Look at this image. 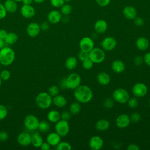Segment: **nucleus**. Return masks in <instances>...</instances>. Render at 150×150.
Wrapping results in <instances>:
<instances>
[{
    "label": "nucleus",
    "mask_w": 150,
    "mask_h": 150,
    "mask_svg": "<svg viewBox=\"0 0 150 150\" xmlns=\"http://www.w3.org/2000/svg\"><path fill=\"white\" fill-rule=\"evenodd\" d=\"M74 97L80 103H87L93 97V93L90 87L86 85H80L74 90Z\"/></svg>",
    "instance_id": "1"
},
{
    "label": "nucleus",
    "mask_w": 150,
    "mask_h": 150,
    "mask_svg": "<svg viewBox=\"0 0 150 150\" xmlns=\"http://www.w3.org/2000/svg\"><path fill=\"white\" fill-rule=\"evenodd\" d=\"M15 59L14 50L9 47L4 46L0 49V63L4 66H8L13 63Z\"/></svg>",
    "instance_id": "2"
},
{
    "label": "nucleus",
    "mask_w": 150,
    "mask_h": 150,
    "mask_svg": "<svg viewBox=\"0 0 150 150\" xmlns=\"http://www.w3.org/2000/svg\"><path fill=\"white\" fill-rule=\"evenodd\" d=\"M35 103L39 108L43 110L47 109L52 104V97L47 92H40L36 96Z\"/></svg>",
    "instance_id": "3"
},
{
    "label": "nucleus",
    "mask_w": 150,
    "mask_h": 150,
    "mask_svg": "<svg viewBox=\"0 0 150 150\" xmlns=\"http://www.w3.org/2000/svg\"><path fill=\"white\" fill-rule=\"evenodd\" d=\"M81 79L80 76L76 73H70L66 79H64V83L66 88L74 90L81 85Z\"/></svg>",
    "instance_id": "4"
},
{
    "label": "nucleus",
    "mask_w": 150,
    "mask_h": 150,
    "mask_svg": "<svg viewBox=\"0 0 150 150\" xmlns=\"http://www.w3.org/2000/svg\"><path fill=\"white\" fill-rule=\"evenodd\" d=\"M88 58L94 63V64H99L105 60V53L103 49L94 47L88 52Z\"/></svg>",
    "instance_id": "5"
},
{
    "label": "nucleus",
    "mask_w": 150,
    "mask_h": 150,
    "mask_svg": "<svg viewBox=\"0 0 150 150\" xmlns=\"http://www.w3.org/2000/svg\"><path fill=\"white\" fill-rule=\"evenodd\" d=\"M129 98L128 91L123 88H118L115 89L112 93L113 100L120 104H124L127 102Z\"/></svg>",
    "instance_id": "6"
},
{
    "label": "nucleus",
    "mask_w": 150,
    "mask_h": 150,
    "mask_svg": "<svg viewBox=\"0 0 150 150\" xmlns=\"http://www.w3.org/2000/svg\"><path fill=\"white\" fill-rule=\"evenodd\" d=\"M23 123L28 130L35 131L38 129L39 120L36 116L33 114H29L25 117Z\"/></svg>",
    "instance_id": "7"
},
{
    "label": "nucleus",
    "mask_w": 150,
    "mask_h": 150,
    "mask_svg": "<svg viewBox=\"0 0 150 150\" xmlns=\"http://www.w3.org/2000/svg\"><path fill=\"white\" fill-rule=\"evenodd\" d=\"M55 132H57L61 137L66 136L70 131V127L67 121L60 120L55 123Z\"/></svg>",
    "instance_id": "8"
},
{
    "label": "nucleus",
    "mask_w": 150,
    "mask_h": 150,
    "mask_svg": "<svg viewBox=\"0 0 150 150\" xmlns=\"http://www.w3.org/2000/svg\"><path fill=\"white\" fill-rule=\"evenodd\" d=\"M132 93L136 97H144L148 93V87L143 83H137L133 86Z\"/></svg>",
    "instance_id": "9"
},
{
    "label": "nucleus",
    "mask_w": 150,
    "mask_h": 150,
    "mask_svg": "<svg viewBox=\"0 0 150 150\" xmlns=\"http://www.w3.org/2000/svg\"><path fill=\"white\" fill-rule=\"evenodd\" d=\"M79 47L81 50L88 53L94 47V41L90 37H83L79 42Z\"/></svg>",
    "instance_id": "10"
},
{
    "label": "nucleus",
    "mask_w": 150,
    "mask_h": 150,
    "mask_svg": "<svg viewBox=\"0 0 150 150\" xmlns=\"http://www.w3.org/2000/svg\"><path fill=\"white\" fill-rule=\"evenodd\" d=\"M117 43V40L114 37L107 36L101 41V46L104 50L111 51L115 48Z\"/></svg>",
    "instance_id": "11"
},
{
    "label": "nucleus",
    "mask_w": 150,
    "mask_h": 150,
    "mask_svg": "<svg viewBox=\"0 0 150 150\" xmlns=\"http://www.w3.org/2000/svg\"><path fill=\"white\" fill-rule=\"evenodd\" d=\"M131 123L130 117L127 114H121L119 115L115 120V124L118 128L123 129L125 128Z\"/></svg>",
    "instance_id": "12"
},
{
    "label": "nucleus",
    "mask_w": 150,
    "mask_h": 150,
    "mask_svg": "<svg viewBox=\"0 0 150 150\" xmlns=\"http://www.w3.org/2000/svg\"><path fill=\"white\" fill-rule=\"evenodd\" d=\"M88 145L91 149L99 150L103 148L104 145V141L101 137L94 135L90 139Z\"/></svg>",
    "instance_id": "13"
},
{
    "label": "nucleus",
    "mask_w": 150,
    "mask_h": 150,
    "mask_svg": "<svg viewBox=\"0 0 150 150\" xmlns=\"http://www.w3.org/2000/svg\"><path fill=\"white\" fill-rule=\"evenodd\" d=\"M21 15L26 19H30L35 15V9L32 5H24L21 6L20 9Z\"/></svg>",
    "instance_id": "14"
},
{
    "label": "nucleus",
    "mask_w": 150,
    "mask_h": 150,
    "mask_svg": "<svg viewBox=\"0 0 150 150\" xmlns=\"http://www.w3.org/2000/svg\"><path fill=\"white\" fill-rule=\"evenodd\" d=\"M62 19V14L60 11L54 9L50 11L47 15V20L50 23L56 24Z\"/></svg>",
    "instance_id": "15"
},
{
    "label": "nucleus",
    "mask_w": 150,
    "mask_h": 150,
    "mask_svg": "<svg viewBox=\"0 0 150 150\" xmlns=\"http://www.w3.org/2000/svg\"><path fill=\"white\" fill-rule=\"evenodd\" d=\"M40 30V25L37 22H31L26 27V33L31 38H35L38 36Z\"/></svg>",
    "instance_id": "16"
},
{
    "label": "nucleus",
    "mask_w": 150,
    "mask_h": 150,
    "mask_svg": "<svg viewBox=\"0 0 150 150\" xmlns=\"http://www.w3.org/2000/svg\"><path fill=\"white\" fill-rule=\"evenodd\" d=\"M32 135L27 132H22L17 137V142L22 146H27L31 144Z\"/></svg>",
    "instance_id": "17"
},
{
    "label": "nucleus",
    "mask_w": 150,
    "mask_h": 150,
    "mask_svg": "<svg viewBox=\"0 0 150 150\" xmlns=\"http://www.w3.org/2000/svg\"><path fill=\"white\" fill-rule=\"evenodd\" d=\"M122 14L126 19L128 20H134L137 16V11L135 7L128 5L123 8Z\"/></svg>",
    "instance_id": "18"
},
{
    "label": "nucleus",
    "mask_w": 150,
    "mask_h": 150,
    "mask_svg": "<svg viewBox=\"0 0 150 150\" xmlns=\"http://www.w3.org/2000/svg\"><path fill=\"white\" fill-rule=\"evenodd\" d=\"M108 28L107 22L102 19H98L94 24V29L97 33H103L106 32Z\"/></svg>",
    "instance_id": "19"
},
{
    "label": "nucleus",
    "mask_w": 150,
    "mask_h": 150,
    "mask_svg": "<svg viewBox=\"0 0 150 150\" xmlns=\"http://www.w3.org/2000/svg\"><path fill=\"white\" fill-rule=\"evenodd\" d=\"M61 141V137L56 132H52L48 134L46 137V142L50 146H56Z\"/></svg>",
    "instance_id": "20"
},
{
    "label": "nucleus",
    "mask_w": 150,
    "mask_h": 150,
    "mask_svg": "<svg viewBox=\"0 0 150 150\" xmlns=\"http://www.w3.org/2000/svg\"><path fill=\"white\" fill-rule=\"evenodd\" d=\"M111 69L113 71L116 73H121L125 70V66L122 60L120 59H116L113 60L112 62Z\"/></svg>",
    "instance_id": "21"
},
{
    "label": "nucleus",
    "mask_w": 150,
    "mask_h": 150,
    "mask_svg": "<svg viewBox=\"0 0 150 150\" xmlns=\"http://www.w3.org/2000/svg\"><path fill=\"white\" fill-rule=\"evenodd\" d=\"M97 80L100 84L102 86H107L110 83L111 77L107 73L101 71L97 75Z\"/></svg>",
    "instance_id": "22"
},
{
    "label": "nucleus",
    "mask_w": 150,
    "mask_h": 150,
    "mask_svg": "<svg viewBox=\"0 0 150 150\" xmlns=\"http://www.w3.org/2000/svg\"><path fill=\"white\" fill-rule=\"evenodd\" d=\"M149 42L148 39L144 36L138 38L135 42L136 47L140 50H146L149 47Z\"/></svg>",
    "instance_id": "23"
},
{
    "label": "nucleus",
    "mask_w": 150,
    "mask_h": 150,
    "mask_svg": "<svg viewBox=\"0 0 150 150\" xmlns=\"http://www.w3.org/2000/svg\"><path fill=\"white\" fill-rule=\"evenodd\" d=\"M7 13H13L18 10L17 2L14 0H6L3 4Z\"/></svg>",
    "instance_id": "24"
},
{
    "label": "nucleus",
    "mask_w": 150,
    "mask_h": 150,
    "mask_svg": "<svg viewBox=\"0 0 150 150\" xmlns=\"http://www.w3.org/2000/svg\"><path fill=\"white\" fill-rule=\"evenodd\" d=\"M67 99L66 97L62 95L58 94L52 98V103L57 107L62 108L66 105Z\"/></svg>",
    "instance_id": "25"
},
{
    "label": "nucleus",
    "mask_w": 150,
    "mask_h": 150,
    "mask_svg": "<svg viewBox=\"0 0 150 150\" xmlns=\"http://www.w3.org/2000/svg\"><path fill=\"white\" fill-rule=\"evenodd\" d=\"M110 126V123L109 121L104 118L98 120L95 124L96 129L100 131H104L107 130L109 128Z\"/></svg>",
    "instance_id": "26"
},
{
    "label": "nucleus",
    "mask_w": 150,
    "mask_h": 150,
    "mask_svg": "<svg viewBox=\"0 0 150 150\" xmlns=\"http://www.w3.org/2000/svg\"><path fill=\"white\" fill-rule=\"evenodd\" d=\"M47 118L49 122L52 123H56L61 119L60 113L58 111L55 110H50L47 114Z\"/></svg>",
    "instance_id": "27"
},
{
    "label": "nucleus",
    "mask_w": 150,
    "mask_h": 150,
    "mask_svg": "<svg viewBox=\"0 0 150 150\" xmlns=\"http://www.w3.org/2000/svg\"><path fill=\"white\" fill-rule=\"evenodd\" d=\"M32 135L31 144L35 148H40L43 142V138L38 132H34Z\"/></svg>",
    "instance_id": "28"
},
{
    "label": "nucleus",
    "mask_w": 150,
    "mask_h": 150,
    "mask_svg": "<svg viewBox=\"0 0 150 150\" xmlns=\"http://www.w3.org/2000/svg\"><path fill=\"white\" fill-rule=\"evenodd\" d=\"M65 67L69 70L75 69L77 65V59L74 56H70L66 59L64 63Z\"/></svg>",
    "instance_id": "29"
},
{
    "label": "nucleus",
    "mask_w": 150,
    "mask_h": 150,
    "mask_svg": "<svg viewBox=\"0 0 150 150\" xmlns=\"http://www.w3.org/2000/svg\"><path fill=\"white\" fill-rule=\"evenodd\" d=\"M81 110V106L79 102L72 103L69 106V112L71 115H77Z\"/></svg>",
    "instance_id": "30"
},
{
    "label": "nucleus",
    "mask_w": 150,
    "mask_h": 150,
    "mask_svg": "<svg viewBox=\"0 0 150 150\" xmlns=\"http://www.w3.org/2000/svg\"><path fill=\"white\" fill-rule=\"evenodd\" d=\"M18 39V36L16 33L14 32L8 33L5 39V43L8 45H13L15 43Z\"/></svg>",
    "instance_id": "31"
},
{
    "label": "nucleus",
    "mask_w": 150,
    "mask_h": 150,
    "mask_svg": "<svg viewBox=\"0 0 150 150\" xmlns=\"http://www.w3.org/2000/svg\"><path fill=\"white\" fill-rule=\"evenodd\" d=\"M72 10H73L72 6L68 3H64L60 7V12L64 16H67L69 14H70L72 12Z\"/></svg>",
    "instance_id": "32"
},
{
    "label": "nucleus",
    "mask_w": 150,
    "mask_h": 150,
    "mask_svg": "<svg viewBox=\"0 0 150 150\" xmlns=\"http://www.w3.org/2000/svg\"><path fill=\"white\" fill-rule=\"evenodd\" d=\"M39 131L42 133H46L50 129V124L49 122L45 120L39 121L38 129Z\"/></svg>",
    "instance_id": "33"
},
{
    "label": "nucleus",
    "mask_w": 150,
    "mask_h": 150,
    "mask_svg": "<svg viewBox=\"0 0 150 150\" xmlns=\"http://www.w3.org/2000/svg\"><path fill=\"white\" fill-rule=\"evenodd\" d=\"M56 149L57 150H71V145L67 142L60 141L56 146Z\"/></svg>",
    "instance_id": "34"
},
{
    "label": "nucleus",
    "mask_w": 150,
    "mask_h": 150,
    "mask_svg": "<svg viewBox=\"0 0 150 150\" xmlns=\"http://www.w3.org/2000/svg\"><path fill=\"white\" fill-rule=\"evenodd\" d=\"M128 106L131 108H135L138 105V100L136 97H132L131 98H129L128 100L127 101Z\"/></svg>",
    "instance_id": "35"
},
{
    "label": "nucleus",
    "mask_w": 150,
    "mask_h": 150,
    "mask_svg": "<svg viewBox=\"0 0 150 150\" xmlns=\"http://www.w3.org/2000/svg\"><path fill=\"white\" fill-rule=\"evenodd\" d=\"M59 92H60L59 87L55 85L50 86L48 90V93L52 97H54V96L59 94Z\"/></svg>",
    "instance_id": "36"
},
{
    "label": "nucleus",
    "mask_w": 150,
    "mask_h": 150,
    "mask_svg": "<svg viewBox=\"0 0 150 150\" xmlns=\"http://www.w3.org/2000/svg\"><path fill=\"white\" fill-rule=\"evenodd\" d=\"M114 105V100H113V98H111L109 97L105 99L103 103L104 107L107 109L112 108Z\"/></svg>",
    "instance_id": "37"
},
{
    "label": "nucleus",
    "mask_w": 150,
    "mask_h": 150,
    "mask_svg": "<svg viewBox=\"0 0 150 150\" xmlns=\"http://www.w3.org/2000/svg\"><path fill=\"white\" fill-rule=\"evenodd\" d=\"M8 111L7 108L2 104H0V121L4 120L8 115Z\"/></svg>",
    "instance_id": "38"
},
{
    "label": "nucleus",
    "mask_w": 150,
    "mask_h": 150,
    "mask_svg": "<svg viewBox=\"0 0 150 150\" xmlns=\"http://www.w3.org/2000/svg\"><path fill=\"white\" fill-rule=\"evenodd\" d=\"M94 63L89 59H87L82 62V66L83 68L86 70H90L91 69L93 66Z\"/></svg>",
    "instance_id": "39"
},
{
    "label": "nucleus",
    "mask_w": 150,
    "mask_h": 150,
    "mask_svg": "<svg viewBox=\"0 0 150 150\" xmlns=\"http://www.w3.org/2000/svg\"><path fill=\"white\" fill-rule=\"evenodd\" d=\"M11 74L9 71L8 70H3L0 72V77L1 78L2 80L7 81L11 77Z\"/></svg>",
    "instance_id": "40"
},
{
    "label": "nucleus",
    "mask_w": 150,
    "mask_h": 150,
    "mask_svg": "<svg viewBox=\"0 0 150 150\" xmlns=\"http://www.w3.org/2000/svg\"><path fill=\"white\" fill-rule=\"evenodd\" d=\"M129 117H130L131 122H132L134 123H137L140 121L141 116L139 113L137 112H134L131 114Z\"/></svg>",
    "instance_id": "41"
},
{
    "label": "nucleus",
    "mask_w": 150,
    "mask_h": 150,
    "mask_svg": "<svg viewBox=\"0 0 150 150\" xmlns=\"http://www.w3.org/2000/svg\"><path fill=\"white\" fill-rule=\"evenodd\" d=\"M50 3L52 6L56 8H60L65 2L64 0H50Z\"/></svg>",
    "instance_id": "42"
},
{
    "label": "nucleus",
    "mask_w": 150,
    "mask_h": 150,
    "mask_svg": "<svg viewBox=\"0 0 150 150\" xmlns=\"http://www.w3.org/2000/svg\"><path fill=\"white\" fill-rule=\"evenodd\" d=\"M77 57L80 61L83 62V60L88 58V53L80 50V52L78 53Z\"/></svg>",
    "instance_id": "43"
},
{
    "label": "nucleus",
    "mask_w": 150,
    "mask_h": 150,
    "mask_svg": "<svg viewBox=\"0 0 150 150\" xmlns=\"http://www.w3.org/2000/svg\"><path fill=\"white\" fill-rule=\"evenodd\" d=\"M71 114L69 112V111H64L62 113H60V118L61 120H65V121H69L71 118Z\"/></svg>",
    "instance_id": "44"
},
{
    "label": "nucleus",
    "mask_w": 150,
    "mask_h": 150,
    "mask_svg": "<svg viewBox=\"0 0 150 150\" xmlns=\"http://www.w3.org/2000/svg\"><path fill=\"white\" fill-rule=\"evenodd\" d=\"M134 24L138 27L142 26L144 24V19L141 17L137 16L134 19Z\"/></svg>",
    "instance_id": "45"
},
{
    "label": "nucleus",
    "mask_w": 150,
    "mask_h": 150,
    "mask_svg": "<svg viewBox=\"0 0 150 150\" xmlns=\"http://www.w3.org/2000/svg\"><path fill=\"white\" fill-rule=\"evenodd\" d=\"M144 62V58L142 56H137L134 59V63L137 66H140Z\"/></svg>",
    "instance_id": "46"
},
{
    "label": "nucleus",
    "mask_w": 150,
    "mask_h": 150,
    "mask_svg": "<svg viewBox=\"0 0 150 150\" xmlns=\"http://www.w3.org/2000/svg\"><path fill=\"white\" fill-rule=\"evenodd\" d=\"M7 15V12L3 4L0 2V20L5 18Z\"/></svg>",
    "instance_id": "47"
},
{
    "label": "nucleus",
    "mask_w": 150,
    "mask_h": 150,
    "mask_svg": "<svg viewBox=\"0 0 150 150\" xmlns=\"http://www.w3.org/2000/svg\"><path fill=\"white\" fill-rule=\"evenodd\" d=\"M111 0H96L97 5L101 7H105L109 5Z\"/></svg>",
    "instance_id": "48"
},
{
    "label": "nucleus",
    "mask_w": 150,
    "mask_h": 150,
    "mask_svg": "<svg viewBox=\"0 0 150 150\" xmlns=\"http://www.w3.org/2000/svg\"><path fill=\"white\" fill-rule=\"evenodd\" d=\"M9 138V135L7 132L5 131H0V141L4 142L8 140Z\"/></svg>",
    "instance_id": "49"
},
{
    "label": "nucleus",
    "mask_w": 150,
    "mask_h": 150,
    "mask_svg": "<svg viewBox=\"0 0 150 150\" xmlns=\"http://www.w3.org/2000/svg\"><path fill=\"white\" fill-rule=\"evenodd\" d=\"M40 27L42 30H47L49 28V22L48 21H43L40 24Z\"/></svg>",
    "instance_id": "50"
},
{
    "label": "nucleus",
    "mask_w": 150,
    "mask_h": 150,
    "mask_svg": "<svg viewBox=\"0 0 150 150\" xmlns=\"http://www.w3.org/2000/svg\"><path fill=\"white\" fill-rule=\"evenodd\" d=\"M144 62L148 66L150 67V52H147L143 57Z\"/></svg>",
    "instance_id": "51"
},
{
    "label": "nucleus",
    "mask_w": 150,
    "mask_h": 150,
    "mask_svg": "<svg viewBox=\"0 0 150 150\" xmlns=\"http://www.w3.org/2000/svg\"><path fill=\"white\" fill-rule=\"evenodd\" d=\"M50 144L47 142H43L41 146H40V148L42 150H49L50 149Z\"/></svg>",
    "instance_id": "52"
},
{
    "label": "nucleus",
    "mask_w": 150,
    "mask_h": 150,
    "mask_svg": "<svg viewBox=\"0 0 150 150\" xmlns=\"http://www.w3.org/2000/svg\"><path fill=\"white\" fill-rule=\"evenodd\" d=\"M139 146L135 144H131L127 146L128 150H139Z\"/></svg>",
    "instance_id": "53"
},
{
    "label": "nucleus",
    "mask_w": 150,
    "mask_h": 150,
    "mask_svg": "<svg viewBox=\"0 0 150 150\" xmlns=\"http://www.w3.org/2000/svg\"><path fill=\"white\" fill-rule=\"evenodd\" d=\"M8 34V32L5 29H0V38L5 40V38L6 37Z\"/></svg>",
    "instance_id": "54"
},
{
    "label": "nucleus",
    "mask_w": 150,
    "mask_h": 150,
    "mask_svg": "<svg viewBox=\"0 0 150 150\" xmlns=\"http://www.w3.org/2000/svg\"><path fill=\"white\" fill-rule=\"evenodd\" d=\"M33 2V0H22V2L24 5H31L32 2Z\"/></svg>",
    "instance_id": "55"
},
{
    "label": "nucleus",
    "mask_w": 150,
    "mask_h": 150,
    "mask_svg": "<svg viewBox=\"0 0 150 150\" xmlns=\"http://www.w3.org/2000/svg\"><path fill=\"white\" fill-rule=\"evenodd\" d=\"M5 40L0 38V49H1L5 46Z\"/></svg>",
    "instance_id": "56"
},
{
    "label": "nucleus",
    "mask_w": 150,
    "mask_h": 150,
    "mask_svg": "<svg viewBox=\"0 0 150 150\" xmlns=\"http://www.w3.org/2000/svg\"><path fill=\"white\" fill-rule=\"evenodd\" d=\"M45 0H33V2H35L36 4H42L43 3Z\"/></svg>",
    "instance_id": "57"
},
{
    "label": "nucleus",
    "mask_w": 150,
    "mask_h": 150,
    "mask_svg": "<svg viewBox=\"0 0 150 150\" xmlns=\"http://www.w3.org/2000/svg\"><path fill=\"white\" fill-rule=\"evenodd\" d=\"M71 1V0H64V1L65 3H69V2H70Z\"/></svg>",
    "instance_id": "58"
},
{
    "label": "nucleus",
    "mask_w": 150,
    "mask_h": 150,
    "mask_svg": "<svg viewBox=\"0 0 150 150\" xmlns=\"http://www.w3.org/2000/svg\"><path fill=\"white\" fill-rule=\"evenodd\" d=\"M14 1H15L16 2H22V0H14Z\"/></svg>",
    "instance_id": "59"
},
{
    "label": "nucleus",
    "mask_w": 150,
    "mask_h": 150,
    "mask_svg": "<svg viewBox=\"0 0 150 150\" xmlns=\"http://www.w3.org/2000/svg\"><path fill=\"white\" fill-rule=\"evenodd\" d=\"M2 79H1V78L0 77V87H1V84H2Z\"/></svg>",
    "instance_id": "60"
},
{
    "label": "nucleus",
    "mask_w": 150,
    "mask_h": 150,
    "mask_svg": "<svg viewBox=\"0 0 150 150\" xmlns=\"http://www.w3.org/2000/svg\"><path fill=\"white\" fill-rule=\"evenodd\" d=\"M149 107H150V99H149Z\"/></svg>",
    "instance_id": "61"
},
{
    "label": "nucleus",
    "mask_w": 150,
    "mask_h": 150,
    "mask_svg": "<svg viewBox=\"0 0 150 150\" xmlns=\"http://www.w3.org/2000/svg\"><path fill=\"white\" fill-rule=\"evenodd\" d=\"M1 64L0 63V70H1Z\"/></svg>",
    "instance_id": "62"
},
{
    "label": "nucleus",
    "mask_w": 150,
    "mask_h": 150,
    "mask_svg": "<svg viewBox=\"0 0 150 150\" xmlns=\"http://www.w3.org/2000/svg\"><path fill=\"white\" fill-rule=\"evenodd\" d=\"M1 0H0V2H1Z\"/></svg>",
    "instance_id": "63"
}]
</instances>
